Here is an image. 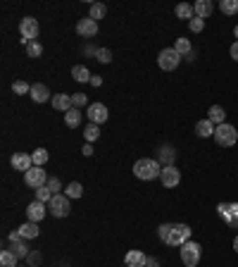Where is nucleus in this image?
Listing matches in <instances>:
<instances>
[{
    "label": "nucleus",
    "instance_id": "obj_1",
    "mask_svg": "<svg viewBox=\"0 0 238 267\" xmlns=\"http://www.w3.org/2000/svg\"><path fill=\"white\" fill-rule=\"evenodd\" d=\"M158 236L167 246H184L186 241H191V227L188 224H179V222H174V224H159Z\"/></svg>",
    "mask_w": 238,
    "mask_h": 267
},
{
    "label": "nucleus",
    "instance_id": "obj_2",
    "mask_svg": "<svg viewBox=\"0 0 238 267\" xmlns=\"http://www.w3.org/2000/svg\"><path fill=\"white\" fill-rule=\"evenodd\" d=\"M133 174L141 181H153V179H159L162 165L155 158H141V160H136V165H133Z\"/></svg>",
    "mask_w": 238,
    "mask_h": 267
},
{
    "label": "nucleus",
    "instance_id": "obj_3",
    "mask_svg": "<svg viewBox=\"0 0 238 267\" xmlns=\"http://www.w3.org/2000/svg\"><path fill=\"white\" fill-rule=\"evenodd\" d=\"M212 138L217 141V146L231 148V146H236V141H238V129L234 124H219L214 129V136Z\"/></svg>",
    "mask_w": 238,
    "mask_h": 267
},
{
    "label": "nucleus",
    "instance_id": "obj_4",
    "mask_svg": "<svg viewBox=\"0 0 238 267\" xmlns=\"http://www.w3.org/2000/svg\"><path fill=\"white\" fill-rule=\"evenodd\" d=\"M179 253H181V263L186 267H198L200 258H202V248H200V243H196V241H186Z\"/></svg>",
    "mask_w": 238,
    "mask_h": 267
},
{
    "label": "nucleus",
    "instance_id": "obj_5",
    "mask_svg": "<svg viewBox=\"0 0 238 267\" xmlns=\"http://www.w3.org/2000/svg\"><path fill=\"white\" fill-rule=\"evenodd\" d=\"M39 19H34V17H24L22 22H19V34H22V43L24 45H29L31 41L39 39Z\"/></svg>",
    "mask_w": 238,
    "mask_h": 267
},
{
    "label": "nucleus",
    "instance_id": "obj_6",
    "mask_svg": "<svg viewBox=\"0 0 238 267\" xmlns=\"http://www.w3.org/2000/svg\"><path fill=\"white\" fill-rule=\"evenodd\" d=\"M158 65H159V69H164V72H174L176 67L181 65V55L176 53L174 48H164V50H159V55H158Z\"/></svg>",
    "mask_w": 238,
    "mask_h": 267
},
{
    "label": "nucleus",
    "instance_id": "obj_7",
    "mask_svg": "<svg viewBox=\"0 0 238 267\" xmlns=\"http://www.w3.org/2000/svg\"><path fill=\"white\" fill-rule=\"evenodd\" d=\"M48 213H53V217H67L72 213V205H69V198L65 193H55L50 203H48Z\"/></svg>",
    "mask_w": 238,
    "mask_h": 267
},
{
    "label": "nucleus",
    "instance_id": "obj_8",
    "mask_svg": "<svg viewBox=\"0 0 238 267\" xmlns=\"http://www.w3.org/2000/svg\"><path fill=\"white\" fill-rule=\"evenodd\" d=\"M217 215L231 229H238V203H219L217 205Z\"/></svg>",
    "mask_w": 238,
    "mask_h": 267
},
{
    "label": "nucleus",
    "instance_id": "obj_9",
    "mask_svg": "<svg viewBox=\"0 0 238 267\" xmlns=\"http://www.w3.org/2000/svg\"><path fill=\"white\" fill-rule=\"evenodd\" d=\"M24 184L31 188H40V186H45L48 184V174H45V170L43 167H31L29 172H24Z\"/></svg>",
    "mask_w": 238,
    "mask_h": 267
},
{
    "label": "nucleus",
    "instance_id": "obj_10",
    "mask_svg": "<svg viewBox=\"0 0 238 267\" xmlns=\"http://www.w3.org/2000/svg\"><path fill=\"white\" fill-rule=\"evenodd\" d=\"M88 120H91V124H105L107 120H110V110H107V105L105 103H91L88 105Z\"/></svg>",
    "mask_w": 238,
    "mask_h": 267
},
{
    "label": "nucleus",
    "instance_id": "obj_11",
    "mask_svg": "<svg viewBox=\"0 0 238 267\" xmlns=\"http://www.w3.org/2000/svg\"><path fill=\"white\" fill-rule=\"evenodd\" d=\"M159 181H162V186L164 188L179 186V181H181V172H179V167H176V165H167V167H162Z\"/></svg>",
    "mask_w": 238,
    "mask_h": 267
},
{
    "label": "nucleus",
    "instance_id": "obj_12",
    "mask_svg": "<svg viewBox=\"0 0 238 267\" xmlns=\"http://www.w3.org/2000/svg\"><path fill=\"white\" fill-rule=\"evenodd\" d=\"M77 34H79L81 39H93V36L98 34V22L91 19V17L79 19V24H77Z\"/></svg>",
    "mask_w": 238,
    "mask_h": 267
},
{
    "label": "nucleus",
    "instance_id": "obj_13",
    "mask_svg": "<svg viewBox=\"0 0 238 267\" xmlns=\"http://www.w3.org/2000/svg\"><path fill=\"white\" fill-rule=\"evenodd\" d=\"M10 165H12L17 172H29V170L34 167V158H31L29 153H12Z\"/></svg>",
    "mask_w": 238,
    "mask_h": 267
},
{
    "label": "nucleus",
    "instance_id": "obj_14",
    "mask_svg": "<svg viewBox=\"0 0 238 267\" xmlns=\"http://www.w3.org/2000/svg\"><path fill=\"white\" fill-rule=\"evenodd\" d=\"M48 215V208H45V203H40V200H34V203H29L27 205V217L29 222H36L39 224L40 220Z\"/></svg>",
    "mask_w": 238,
    "mask_h": 267
},
{
    "label": "nucleus",
    "instance_id": "obj_15",
    "mask_svg": "<svg viewBox=\"0 0 238 267\" xmlns=\"http://www.w3.org/2000/svg\"><path fill=\"white\" fill-rule=\"evenodd\" d=\"M124 263H126V267H146L148 255L143 251H129V253L124 255Z\"/></svg>",
    "mask_w": 238,
    "mask_h": 267
},
{
    "label": "nucleus",
    "instance_id": "obj_16",
    "mask_svg": "<svg viewBox=\"0 0 238 267\" xmlns=\"http://www.w3.org/2000/svg\"><path fill=\"white\" fill-rule=\"evenodd\" d=\"M29 95L34 98V103H48V100H53V98H50V89H48L45 84H34Z\"/></svg>",
    "mask_w": 238,
    "mask_h": 267
},
{
    "label": "nucleus",
    "instance_id": "obj_17",
    "mask_svg": "<svg viewBox=\"0 0 238 267\" xmlns=\"http://www.w3.org/2000/svg\"><path fill=\"white\" fill-rule=\"evenodd\" d=\"M174 160H176V150H174V146H159V150H158L159 165L167 167V165H174Z\"/></svg>",
    "mask_w": 238,
    "mask_h": 267
},
{
    "label": "nucleus",
    "instance_id": "obj_18",
    "mask_svg": "<svg viewBox=\"0 0 238 267\" xmlns=\"http://www.w3.org/2000/svg\"><path fill=\"white\" fill-rule=\"evenodd\" d=\"M214 129H217V127L205 117V120H200L198 124H196V136H200V138H212V136H214Z\"/></svg>",
    "mask_w": 238,
    "mask_h": 267
},
{
    "label": "nucleus",
    "instance_id": "obj_19",
    "mask_svg": "<svg viewBox=\"0 0 238 267\" xmlns=\"http://www.w3.org/2000/svg\"><path fill=\"white\" fill-rule=\"evenodd\" d=\"M207 120L214 124V127H219V124H226V112L222 105H212L207 110Z\"/></svg>",
    "mask_w": 238,
    "mask_h": 267
},
{
    "label": "nucleus",
    "instance_id": "obj_20",
    "mask_svg": "<svg viewBox=\"0 0 238 267\" xmlns=\"http://www.w3.org/2000/svg\"><path fill=\"white\" fill-rule=\"evenodd\" d=\"M193 10H196V17L200 19H207L214 10V5H212V0H198V2H193Z\"/></svg>",
    "mask_w": 238,
    "mask_h": 267
},
{
    "label": "nucleus",
    "instance_id": "obj_21",
    "mask_svg": "<svg viewBox=\"0 0 238 267\" xmlns=\"http://www.w3.org/2000/svg\"><path fill=\"white\" fill-rule=\"evenodd\" d=\"M53 107L55 110H60V112H67V110H72V95L67 93H55L53 95Z\"/></svg>",
    "mask_w": 238,
    "mask_h": 267
},
{
    "label": "nucleus",
    "instance_id": "obj_22",
    "mask_svg": "<svg viewBox=\"0 0 238 267\" xmlns=\"http://www.w3.org/2000/svg\"><path fill=\"white\" fill-rule=\"evenodd\" d=\"M174 14H176V19H188V22H191V19H193V17H196V10H193V5H188V2H179V5H176V7H174Z\"/></svg>",
    "mask_w": 238,
    "mask_h": 267
},
{
    "label": "nucleus",
    "instance_id": "obj_23",
    "mask_svg": "<svg viewBox=\"0 0 238 267\" xmlns=\"http://www.w3.org/2000/svg\"><path fill=\"white\" fill-rule=\"evenodd\" d=\"M72 77H74V81H79V84H91V72H88V67L83 65H74L72 67Z\"/></svg>",
    "mask_w": 238,
    "mask_h": 267
},
{
    "label": "nucleus",
    "instance_id": "obj_24",
    "mask_svg": "<svg viewBox=\"0 0 238 267\" xmlns=\"http://www.w3.org/2000/svg\"><path fill=\"white\" fill-rule=\"evenodd\" d=\"M81 117H83V115H81L79 107H72V110H67L65 112V124L69 127V129H77V127L81 124Z\"/></svg>",
    "mask_w": 238,
    "mask_h": 267
},
{
    "label": "nucleus",
    "instance_id": "obj_25",
    "mask_svg": "<svg viewBox=\"0 0 238 267\" xmlns=\"http://www.w3.org/2000/svg\"><path fill=\"white\" fill-rule=\"evenodd\" d=\"M19 234H22V239H36L40 234V229L36 222H24V224L19 227Z\"/></svg>",
    "mask_w": 238,
    "mask_h": 267
},
{
    "label": "nucleus",
    "instance_id": "obj_26",
    "mask_svg": "<svg viewBox=\"0 0 238 267\" xmlns=\"http://www.w3.org/2000/svg\"><path fill=\"white\" fill-rule=\"evenodd\" d=\"M174 50L181 55V57H186V55L193 50V45H191V41L186 39V36H179V39L174 41Z\"/></svg>",
    "mask_w": 238,
    "mask_h": 267
},
{
    "label": "nucleus",
    "instance_id": "obj_27",
    "mask_svg": "<svg viewBox=\"0 0 238 267\" xmlns=\"http://www.w3.org/2000/svg\"><path fill=\"white\" fill-rule=\"evenodd\" d=\"M65 196L69 200H72V198H81V196H83V186H81L79 181H72V184H67V186H65Z\"/></svg>",
    "mask_w": 238,
    "mask_h": 267
},
{
    "label": "nucleus",
    "instance_id": "obj_28",
    "mask_svg": "<svg viewBox=\"0 0 238 267\" xmlns=\"http://www.w3.org/2000/svg\"><path fill=\"white\" fill-rule=\"evenodd\" d=\"M17 255L10 251V248H5L2 253H0V267H17Z\"/></svg>",
    "mask_w": 238,
    "mask_h": 267
},
{
    "label": "nucleus",
    "instance_id": "obj_29",
    "mask_svg": "<svg viewBox=\"0 0 238 267\" xmlns=\"http://www.w3.org/2000/svg\"><path fill=\"white\" fill-rule=\"evenodd\" d=\"M83 138H86L88 143L98 141V138H100V127H98V124H88V127L83 129Z\"/></svg>",
    "mask_w": 238,
    "mask_h": 267
},
{
    "label": "nucleus",
    "instance_id": "obj_30",
    "mask_svg": "<svg viewBox=\"0 0 238 267\" xmlns=\"http://www.w3.org/2000/svg\"><path fill=\"white\" fill-rule=\"evenodd\" d=\"M219 10L224 14H229V17H234L238 12V0H222L219 2Z\"/></svg>",
    "mask_w": 238,
    "mask_h": 267
},
{
    "label": "nucleus",
    "instance_id": "obj_31",
    "mask_svg": "<svg viewBox=\"0 0 238 267\" xmlns=\"http://www.w3.org/2000/svg\"><path fill=\"white\" fill-rule=\"evenodd\" d=\"M105 14H107V7L103 5V2H93V5H91V12H88V17H91V19H95V22H98V19H103Z\"/></svg>",
    "mask_w": 238,
    "mask_h": 267
},
{
    "label": "nucleus",
    "instance_id": "obj_32",
    "mask_svg": "<svg viewBox=\"0 0 238 267\" xmlns=\"http://www.w3.org/2000/svg\"><path fill=\"white\" fill-rule=\"evenodd\" d=\"M31 158H34V165H36V167H43V165L48 162V158H50V155H48V150H45V148H36Z\"/></svg>",
    "mask_w": 238,
    "mask_h": 267
},
{
    "label": "nucleus",
    "instance_id": "obj_33",
    "mask_svg": "<svg viewBox=\"0 0 238 267\" xmlns=\"http://www.w3.org/2000/svg\"><path fill=\"white\" fill-rule=\"evenodd\" d=\"M10 251H12L17 258H29V248H27V243H24V241H14Z\"/></svg>",
    "mask_w": 238,
    "mask_h": 267
},
{
    "label": "nucleus",
    "instance_id": "obj_34",
    "mask_svg": "<svg viewBox=\"0 0 238 267\" xmlns=\"http://www.w3.org/2000/svg\"><path fill=\"white\" fill-rule=\"evenodd\" d=\"M27 55L29 57H34V60L40 57V55H43V45H40L39 41H31V43L27 45Z\"/></svg>",
    "mask_w": 238,
    "mask_h": 267
},
{
    "label": "nucleus",
    "instance_id": "obj_35",
    "mask_svg": "<svg viewBox=\"0 0 238 267\" xmlns=\"http://www.w3.org/2000/svg\"><path fill=\"white\" fill-rule=\"evenodd\" d=\"M50 198H53V191L48 188V184L36 188V200H40V203H50Z\"/></svg>",
    "mask_w": 238,
    "mask_h": 267
},
{
    "label": "nucleus",
    "instance_id": "obj_36",
    "mask_svg": "<svg viewBox=\"0 0 238 267\" xmlns=\"http://www.w3.org/2000/svg\"><path fill=\"white\" fill-rule=\"evenodd\" d=\"M12 91H14V93H17V95H24V93H31V86H29L27 81L17 79V81H14V84H12Z\"/></svg>",
    "mask_w": 238,
    "mask_h": 267
},
{
    "label": "nucleus",
    "instance_id": "obj_37",
    "mask_svg": "<svg viewBox=\"0 0 238 267\" xmlns=\"http://www.w3.org/2000/svg\"><path fill=\"white\" fill-rule=\"evenodd\" d=\"M98 62H103V65H110L112 62V50L110 48H98Z\"/></svg>",
    "mask_w": 238,
    "mask_h": 267
},
{
    "label": "nucleus",
    "instance_id": "obj_38",
    "mask_svg": "<svg viewBox=\"0 0 238 267\" xmlns=\"http://www.w3.org/2000/svg\"><path fill=\"white\" fill-rule=\"evenodd\" d=\"M188 29H191L193 34H200V31L205 29V19H200V17H193V19L188 22Z\"/></svg>",
    "mask_w": 238,
    "mask_h": 267
},
{
    "label": "nucleus",
    "instance_id": "obj_39",
    "mask_svg": "<svg viewBox=\"0 0 238 267\" xmlns=\"http://www.w3.org/2000/svg\"><path fill=\"white\" fill-rule=\"evenodd\" d=\"M72 105H74V107L88 105V98H86V93H72Z\"/></svg>",
    "mask_w": 238,
    "mask_h": 267
},
{
    "label": "nucleus",
    "instance_id": "obj_40",
    "mask_svg": "<svg viewBox=\"0 0 238 267\" xmlns=\"http://www.w3.org/2000/svg\"><path fill=\"white\" fill-rule=\"evenodd\" d=\"M48 188L53 191V196H55V193H60V191H62V181H60L57 177H53V179H48Z\"/></svg>",
    "mask_w": 238,
    "mask_h": 267
},
{
    "label": "nucleus",
    "instance_id": "obj_41",
    "mask_svg": "<svg viewBox=\"0 0 238 267\" xmlns=\"http://www.w3.org/2000/svg\"><path fill=\"white\" fill-rule=\"evenodd\" d=\"M27 263H29L31 267H34V265H39V263H40V253H29Z\"/></svg>",
    "mask_w": 238,
    "mask_h": 267
},
{
    "label": "nucleus",
    "instance_id": "obj_42",
    "mask_svg": "<svg viewBox=\"0 0 238 267\" xmlns=\"http://www.w3.org/2000/svg\"><path fill=\"white\" fill-rule=\"evenodd\" d=\"M229 55H231V57H234V60L238 62V41H234V43H231V48H229Z\"/></svg>",
    "mask_w": 238,
    "mask_h": 267
},
{
    "label": "nucleus",
    "instance_id": "obj_43",
    "mask_svg": "<svg viewBox=\"0 0 238 267\" xmlns=\"http://www.w3.org/2000/svg\"><path fill=\"white\" fill-rule=\"evenodd\" d=\"M91 86H95V89H100V86H103V77L93 74V77H91Z\"/></svg>",
    "mask_w": 238,
    "mask_h": 267
},
{
    "label": "nucleus",
    "instance_id": "obj_44",
    "mask_svg": "<svg viewBox=\"0 0 238 267\" xmlns=\"http://www.w3.org/2000/svg\"><path fill=\"white\" fill-rule=\"evenodd\" d=\"M83 53L86 55H98V48H95V45H83Z\"/></svg>",
    "mask_w": 238,
    "mask_h": 267
},
{
    "label": "nucleus",
    "instance_id": "obj_45",
    "mask_svg": "<svg viewBox=\"0 0 238 267\" xmlns=\"http://www.w3.org/2000/svg\"><path fill=\"white\" fill-rule=\"evenodd\" d=\"M81 153H83V155H88V158H91V155H93V146H91V143H86V146H83V150H81Z\"/></svg>",
    "mask_w": 238,
    "mask_h": 267
},
{
    "label": "nucleus",
    "instance_id": "obj_46",
    "mask_svg": "<svg viewBox=\"0 0 238 267\" xmlns=\"http://www.w3.org/2000/svg\"><path fill=\"white\" fill-rule=\"evenodd\" d=\"M146 267H159V263L155 260V258H148V265Z\"/></svg>",
    "mask_w": 238,
    "mask_h": 267
},
{
    "label": "nucleus",
    "instance_id": "obj_47",
    "mask_svg": "<svg viewBox=\"0 0 238 267\" xmlns=\"http://www.w3.org/2000/svg\"><path fill=\"white\" fill-rule=\"evenodd\" d=\"M186 60H188V62H193V60H196V50H191V53L186 55Z\"/></svg>",
    "mask_w": 238,
    "mask_h": 267
},
{
    "label": "nucleus",
    "instance_id": "obj_48",
    "mask_svg": "<svg viewBox=\"0 0 238 267\" xmlns=\"http://www.w3.org/2000/svg\"><path fill=\"white\" fill-rule=\"evenodd\" d=\"M234 251L238 253V234H236V239H234Z\"/></svg>",
    "mask_w": 238,
    "mask_h": 267
},
{
    "label": "nucleus",
    "instance_id": "obj_49",
    "mask_svg": "<svg viewBox=\"0 0 238 267\" xmlns=\"http://www.w3.org/2000/svg\"><path fill=\"white\" fill-rule=\"evenodd\" d=\"M234 36H236V41H238V24H236V29H234Z\"/></svg>",
    "mask_w": 238,
    "mask_h": 267
}]
</instances>
